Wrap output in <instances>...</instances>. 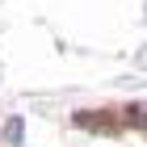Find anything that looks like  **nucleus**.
I'll use <instances>...</instances> for the list:
<instances>
[{"mask_svg": "<svg viewBox=\"0 0 147 147\" xmlns=\"http://www.w3.org/2000/svg\"><path fill=\"white\" fill-rule=\"evenodd\" d=\"M126 122L139 126V130H147V105H135V109H126Z\"/></svg>", "mask_w": 147, "mask_h": 147, "instance_id": "nucleus-1", "label": "nucleus"}, {"mask_svg": "<svg viewBox=\"0 0 147 147\" xmlns=\"http://www.w3.org/2000/svg\"><path fill=\"white\" fill-rule=\"evenodd\" d=\"M4 143H21V118H9L4 122Z\"/></svg>", "mask_w": 147, "mask_h": 147, "instance_id": "nucleus-2", "label": "nucleus"}]
</instances>
